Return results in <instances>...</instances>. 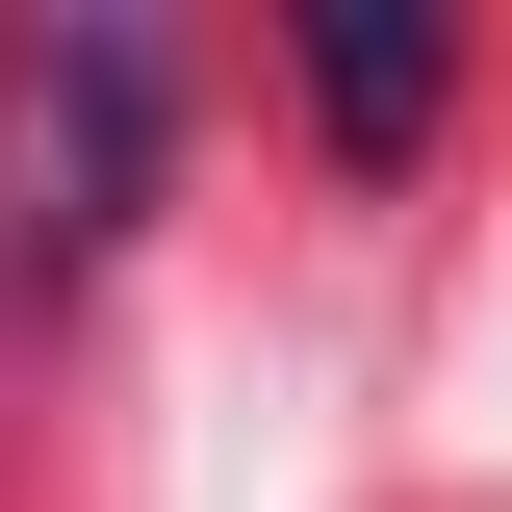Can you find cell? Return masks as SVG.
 I'll return each instance as SVG.
<instances>
[{"label":"cell","instance_id":"obj_1","mask_svg":"<svg viewBox=\"0 0 512 512\" xmlns=\"http://www.w3.org/2000/svg\"><path fill=\"white\" fill-rule=\"evenodd\" d=\"M308 77H333V128H359V154H410V128H436V26H333Z\"/></svg>","mask_w":512,"mask_h":512}]
</instances>
